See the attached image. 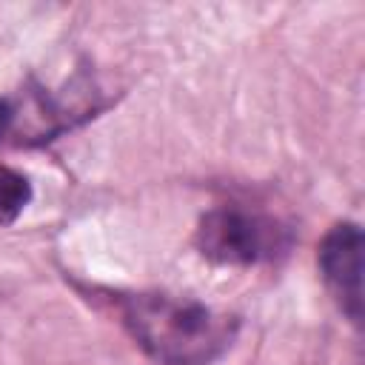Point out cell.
Returning <instances> with one entry per match:
<instances>
[{
    "label": "cell",
    "mask_w": 365,
    "mask_h": 365,
    "mask_svg": "<svg viewBox=\"0 0 365 365\" xmlns=\"http://www.w3.org/2000/svg\"><path fill=\"white\" fill-rule=\"evenodd\" d=\"M123 322L160 365H208L234 339L237 319L188 297L157 291L123 299Z\"/></svg>",
    "instance_id": "6da1fadb"
},
{
    "label": "cell",
    "mask_w": 365,
    "mask_h": 365,
    "mask_svg": "<svg viewBox=\"0 0 365 365\" xmlns=\"http://www.w3.org/2000/svg\"><path fill=\"white\" fill-rule=\"evenodd\" d=\"M194 242L217 265H254L285 254L291 234L271 217L242 208H214L200 220Z\"/></svg>",
    "instance_id": "7a4b0ae2"
},
{
    "label": "cell",
    "mask_w": 365,
    "mask_h": 365,
    "mask_svg": "<svg viewBox=\"0 0 365 365\" xmlns=\"http://www.w3.org/2000/svg\"><path fill=\"white\" fill-rule=\"evenodd\" d=\"M11 123H14V106L6 97H0V140L9 134Z\"/></svg>",
    "instance_id": "5b68a950"
},
{
    "label": "cell",
    "mask_w": 365,
    "mask_h": 365,
    "mask_svg": "<svg viewBox=\"0 0 365 365\" xmlns=\"http://www.w3.org/2000/svg\"><path fill=\"white\" fill-rule=\"evenodd\" d=\"M362 228L356 222H339L322 237L317 254L331 297L354 325L362 322Z\"/></svg>",
    "instance_id": "3957f363"
},
{
    "label": "cell",
    "mask_w": 365,
    "mask_h": 365,
    "mask_svg": "<svg viewBox=\"0 0 365 365\" xmlns=\"http://www.w3.org/2000/svg\"><path fill=\"white\" fill-rule=\"evenodd\" d=\"M29 200H31L29 180L14 168L0 165V225H11L23 214Z\"/></svg>",
    "instance_id": "277c9868"
}]
</instances>
